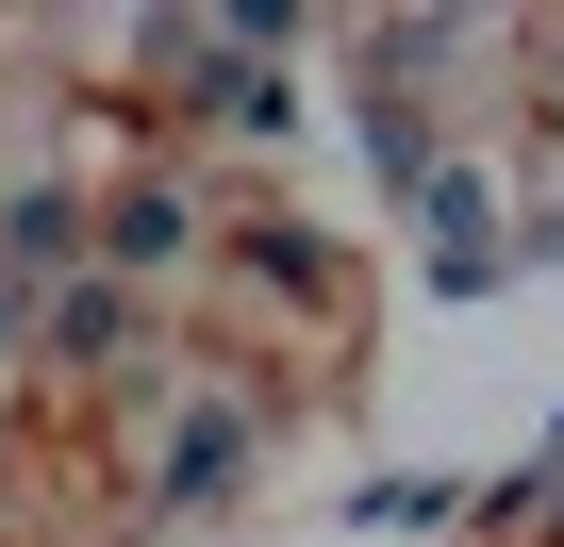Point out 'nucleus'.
Listing matches in <instances>:
<instances>
[{
  "instance_id": "20e7f679",
  "label": "nucleus",
  "mask_w": 564,
  "mask_h": 547,
  "mask_svg": "<svg viewBox=\"0 0 564 547\" xmlns=\"http://www.w3.org/2000/svg\"><path fill=\"white\" fill-rule=\"evenodd\" d=\"M366 166H382L399 199H432V183H448V166H432V117H415V100H366Z\"/></svg>"
},
{
  "instance_id": "39448f33",
  "label": "nucleus",
  "mask_w": 564,
  "mask_h": 547,
  "mask_svg": "<svg viewBox=\"0 0 564 547\" xmlns=\"http://www.w3.org/2000/svg\"><path fill=\"white\" fill-rule=\"evenodd\" d=\"M448 514H465V481H432V464H399V481L349 497V530H448Z\"/></svg>"
},
{
  "instance_id": "7ed1b4c3",
  "label": "nucleus",
  "mask_w": 564,
  "mask_h": 547,
  "mask_svg": "<svg viewBox=\"0 0 564 547\" xmlns=\"http://www.w3.org/2000/svg\"><path fill=\"white\" fill-rule=\"evenodd\" d=\"M51 349H67V365H100V349H133V283H117V265H84V283L51 299Z\"/></svg>"
},
{
  "instance_id": "0eeeda50",
  "label": "nucleus",
  "mask_w": 564,
  "mask_h": 547,
  "mask_svg": "<svg viewBox=\"0 0 564 547\" xmlns=\"http://www.w3.org/2000/svg\"><path fill=\"white\" fill-rule=\"evenodd\" d=\"M547 514H564V481H547Z\"/></svg>"
},
{
  "instance_id": "f03ea898",
  "label": "nucleus",
  "mask_w": 564,
  "mask_h": 547,
  "mask_svg": "<svg viewBox=\"0 0 564 547\" xmlns=\"http://www.w3.org/2000/svg\"><path fill=\"white\" fill-rule=\"evenodd\" d=\"M183 249H199V199L183 183H117L100 199V265H117V283H166Z\"/></svg>"
},
{
  "instance_id": "f257e3e1",
  "label": "nucleus",
  "mask_w": 564,
  "mask_h": 547,
  "mask_svg": "<svg viewBox=\"0 0 564 547\" xmlns=\"http://www.w3.org/2000/svg\"><path fill=\"white\" fill-rule=\"evenodd\" d=\"M249 448H265V415H249V398H183V431H166V481H150V497H166V514H199V497H232V464H249Z\"/></svg>"
},
{
  "instance_id": "423d86ee",
  "label": "nucleus",
  "mask_w": 564,
  "mask_h": 547,
  "mask_svg": "<svg viewBox=\"0 0 564 547\" xmlns=\"http://www.w3.org/2000/svg\"><path fill=\"white\" fill-rule=\"evenodd\" d=\"M249 265H265V283H282V299H316V283H333V249H316L300 216H265V232H249Z\"/></svg>"
}]
</instances>
